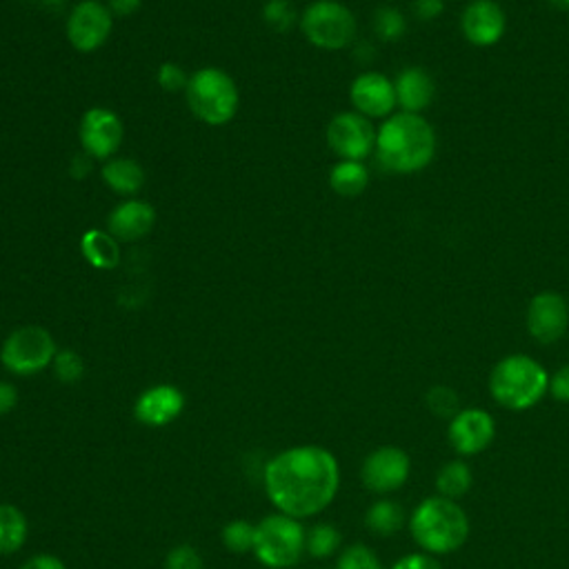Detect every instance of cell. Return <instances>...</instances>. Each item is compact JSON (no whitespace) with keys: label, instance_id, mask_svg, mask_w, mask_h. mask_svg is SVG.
<instances>
[{"label":"cell","instance_id":"obj_30","mask_svg":"<svg viewBox=\"0 0 569 569\" xmlns=\"http://www.w3.org/2000/svg\"><path fill=\"white\" fill-rule=\"evenodd\" d=\"M52 369H54V376L59 378L61 383L72 386V383H78L83 378L85 362L74 349H59L56 356H54Z\"/></svg>","mask_w":569,"mask_h":569},{"label":"cell","instance_id":"obj_12","mask_svg":"<svg viewBox=\"0 0 569 569\" xmlns=\"http://www.w3.org/2000/svg\"><path fill=\"white\" fill-rule=\"evenodd\" d=\"M527 331L540 345L558 343L569 329V303L558 292H540L527 305Z\"/></svg>","mask_w":569,"mask_h":569},{"label":"cell","instance_id":"obj_24","mask_svg":"<svg viewBox=\"0 0 569 569\" xmlns=\"http://www.w3.org/2000/svg\"><path fill=\"white\" fill-rule=\"evenodd\" d=\"M405 520H408V514H405L403 505H399L397 500H390V498L376 500L365 514V525L376 536L399 534L403 529Z\"/></svg>","mask_w":569,"mask_h":569},{"label":"cell","instance_id":"obj_8","mask_svg":"<svg viewBox=\"0 0 569 569\" xmlns=\"http://www.w3.org/2000/svg\"><path fill=\"white\" fill-rule=\"evenodd\" d=\"M56 351V340L45 327L25 325L6 338L0 347V362L17 376H34L52 367Z\"/></svg>","mask_w":569,"mask_h":569},{"label":"cell","instance_id":"obj_7","mask_svg":"<svg viewBox=\"0 0 569 569\" xmlns=\"http://www.w3.org/2000/svg\"><path fill=\"white\" fill-rule=\"evenodd\" d=\"M301 30L314 48L338 52L356 41L358 23L354 12L338 0H316L303 12Z\"/></svg>","mask_w":569,"mask_h":569},{"label":"cell","instance_id":"obj_16","mask_svg":"<svg viewBox=\"0 0 569 569\" xmlns=\"http://www.w3.org/2000/svg\"><path fill=\"white\" fill-rule=\"evenodd\" d=\"M505 30L507 19L496 0H472L461 14V32L474 48H494Z\"/></svg>","mask_w":569,"mask_h":569},{"label":"cell","instance_id":"obj_9","mask_svg":"<svg viewBox=\"0 0 569 569\" xmlns=\"http://www.w3.org/2000/svg\"><path fill=\"white\" fill-rule=\"evenodd\" d=\"M378 129L358 112H340L327 125V145L340 160H365L376 151Z\"/></svg>","mask_w":569,"mask_h":569},{"label":"cell","instance_id":"obj_27","mask_svg":"<svg viewBox=\"0 0 569 569\" xmlns=\"http://www.w3.org/2000/svg\"><path fill=\"white\" fill-rule=\"evenodd\" d=\"M338 547H340V531L329 523L314 525L312 531L307 534V551L314 558H329L338 551Z\"/></svg>","mask_w":569,"mask_h":569},{"label":"cell","instance_id":"obj_17","mask_svg":"<svg viewBox=\"0 0 569 569\" xmlns=\"http://www.w3.org/2000/svg\"><path fill=\"white\" fill-rule=\"evenodd\" d=\"M185 410V394L176 386H154L145 390L134 403V417L147 428H165L173 423Z\"/></svg>","mask_w":569,"mask_h":569},{"label":"cell","instance_id":"obj_5","mask_svg":"<svg viewBox=\"0 0 569 569\" xmlns=\"http://www.w3.org/2000/svg\"><path fill=\"white\" fill-rule=\"evenodd\" d=\"M185 96L192 114L208 125L230 123L241 105L236 81L219 67H206L189 76Z\"/></svg>","mask_w":569,"mask_h":569},{"label":"cell","instance_id":"obj_29","mask_svg":"<svg viewBox=\"0 0 569 569\" xmlns=\"http://www.w3.org/2000/svg\"><path fill=\"white\" fill-rule=\"evenodd\" d=\"M425 403L430 408V412L439 419H454L463 408H461V399L456 394V390L447 388V386H434L428 397Z\"/></svg>","mask_w":569,"mask_h":569},{"label":"cell","instance_id":"obj_4","mask_svg":"<svg viewBox=\"0 0 569 569\" xmlns=\"http://www.w3.org/2000/svg\"><path fill=\"white\" fill-rule=\"evenodd\" d=\"M549 392L547 369L527 354L500 358L489 373L492 399L512 412H527Z\"/></svg>","mask_w":569,"mask_h":569},{"label":"cell","instance_id":"obj_37","mask_svg":"<svg viewBox=\"0 0 569 569\" xmlns=\"http://www.w3.org/2000/svg\"><path fill=\"white\" fill-rule=\"evenodd\" d=\"M412 12L421 23H432L445 12V0H414Z\"/></svg>","mask_w":569,"mask_h":569},{"label":"cell","instance_id":"obj_23","mask_svg":"<svg viewBox=\"0 0 569 569\" xmlns=\"http://www.w3.org/2000/svg\"><path fill=\"white\" fill-rule=\"evenodd\" d=\"M30 523L17 505H0V556L17 554L28 542Z\"/></svg>","mask_w":569,"mask_h":569},{"label":"cell","instance_id":"obj_14","mask_svg":"<svg viewBox=\"0 0 569 569\" xmlns=\"http://www.w3.org/2000/svg\"><path fill=\"white\" fill-rule=\"evenodd\" d=\"M450 445L461 456H476L485 452L496 439V421L489 412L478 408L461 410L447 428Z\"/></svg>","mask_w":569,"mask_h":569},{"label":"cell","instance_id":"obj_35","mask_svg":"<svg viewBox=\"0 0 569 569\" xmlns=\"http://www.w3.org/2000/svg\"><path fill=\"white\" fill-rule=\"evenodd\" d=\"M392 569H443V565L439 562L436 556L428 554V551H419V554H408L401 560H397L392 565Z\"/></svg>","mask_w":569,"mask_h":569},{"label":"cell","instance_id":"obj_6","mask_svg":"<svg viewBox=\"0 0 569 569\" xmlns=\"http://www.w3.org/2000/svg\"><path fill=\"white\" fill-rule=\"evenodd\" d=\"M307 551V531L301 520L285 516L281 512L265 516L256 525V558L272 569L294 567Z\"/></svg>","mask_w":569,"mask_h":569},{"label":"cell","instance_id":"obj_33","mask_svg":"<svg viewBox=\"0 0 569 569\" xmlns=\"http://www.w3.org/2000/svg\"><path fill=\"white\" fill-rule=\"evenodd\" d=\"M165 569H206V562L197 547L178 545L167 554Z\"/></svg>","mask_w":569,"mask_h":569},{"label":"cell","instance_id":"obj_2","mask_svg":"<svg viewBox=\"0 0 569 569\" xmlns=\"http://www.w3.org/2000/svg\"><path fill=\"white\" fill-rule=\"evenodd\" d=\"M436 131L421 114L399 112L383 120L376 136V156L392 173H419L436 156Z\"/></svg>","mask_w":569,"mask_h":569},{"label":"cell","instance_id":"obj_31","mask_svg":"<svg viewBox=\"0 0 569 569\" xmlns=\"http://www.w3.org/2000/svg\"><path fill=\"white\" fill-rule=\"evenodd\" d=\"M336 569H383V565L367 545H351L340 554Z\"/></svg>","mask_w":569,"mask_h":569},{"label":"cell","instance_id":"obj_18","mask_svg":"<svg viewBox=\"0 0 569 569\" xmlns=\"http://www.w3.org/2000/svg\"><path fill=\"white\" fill-rule=\"evenodd\" d=\"M156 223V212L149 203L138 199H127L118 208L112 210L107 219V232L118 243H134L145 239Z\"/></svg>","mask_w":569,"mask_h":569},{"label":"cell","instance_id":"obj_28","mask_svg":"<svg viewBox=\"0 0 569 569\" xmlns=\"http://www.w3.org/2000/svg\"><path fill=\"white\" fill-rule=\"evenodd\" d=\"M223 542L232 554H247L254 551L256 542V525L247 520H232L223 529Z\"/></svg>","mask_w":569,"mask_h":569},{"label":"cell","instance_id":"obj_36","mask_svg":"<svg viewBox=\"0 0 569 569\" xmlns=\"http://www.w3.org/2000/svg\"><path fill=\"white\" fill-rule=\"evenodd\" d=\"M549 394L560 403H569V365L558 367L549 376Z\"/></svg>","mask_w":569,"mask_h":569},{"label":"cell","instance_id":"obj_25","mask_svg":"<svg viewBox=\"0 0 569 569\" xmlns=\"http://www.w3.org/2000/svg\"><path fill=\"white\" fill-rule=\"evenodd\" d=\"M474 485V474H472V467L456 459V461H450L445 463L439 474H436V489H439V496H445L450 500H459L463 498Z\"/></svg>","mask_w":569,"mask_h":569},{"label":"cell","instance_id":"obj_22","mask_svg":"<svg viewBox=\"0 0 569 569\" xmlns=\"http://www.w3.org/2000/svg\"><path fill=\"white\" fill-rule=\"evenodd\" d=\"M83 256L98 270H112L120 261V245L107 230H89L81 239Z\"/></svg>","mask_w":569,"mask_h":569},{"label":"cell","instance_id":"obj_21","mask_svg":"<svg viewBox=\"0 0 569 569\" xmlns=\"http://www.w3.org/2000/svg\"><path fill=\"white\" fill-rule=\"evenodd\" d=\"M369 185V169L360 160H338L329 171V187L338 197H360Z\"/></svg>","mask_w":569,"mask_h":569},{"label":"cell","instance_id":"obj_11","mask_svg":"<svg viewBox=\"0 0 569 569\" xmlns=\"http://www.w3.org/2000/svg\"><path fill=\"white\" fill-rule=\"evenodd\" d=\"M114 30V14L101 0H83L67 19V39L74 50L89 54L101 50Z\"/></svg>","mask_w":569,"mask_h":569},{"label":"cell","instance_id":"obj_32","mask_svg":"<svg viewBox=\"0 0 569 569\" xmlns=\"http://www.w3.org/2000/svg\"><path fill=\"white\" fill-rule=\"evenodd\" d=\"M263 19L272 30L287 32L296 23V10L289 0H270L263 8Z\"/></svg>","mask_w":569,"mask_h":569},{"label":"cell","instance_id":"obj_10","mask_svg":"<svg viewBox=\"0 0 569 569\" xmlns=\"http://www.w3.org/2000/svg\"><path fill=\"white\" fill-rule=\"evenodd\" d=\"M412 474V459L405 450L386 445L373 450L360 470L362 485L373 494H392L401 489Z\"/></svg>","mask_w":569,"mask_h":569},{"label":"cell","instance_id":"obj_39","mask_svg":"<svg viewBox=\"0 0 569 569\" xmlns=\"http://www.w3.org/2000/svg\"><path fill=\"white\" fill-rule=\"evenodd\" d=\"M21 569H67V567L59 556L39 554V556H32L28 562H23Z\"/></svg>","mask_w":569,"mask_h":569},{"label":"cell","instance_id":"obj_41","mask_svg":"<svg viewBox=\"0 0 569 569\" xmlns=\"http://www.w3.org/2000/svg\"><path fill=\"white\" fill-rule=\"evenodd\" d=\"M545 3L556 12H569V0H545Z\"/></svg>","mask_w":569,"mask_h":569},{"label":"cell","instance_id":"obj_20","mask_svg":"<svg viewBox=\"0 0 569 569\" xmlns=\"http://www.w3.org/2000/svg\"><path fill=\"white\" fill-rule=\"evenodd\" d=\"M103 180L118 197H136L145 185V169L134 158H109L103 165Z\"/></svg>","mask_w":569,"mask_h":569},{"label":"cell","instance_id":"obj_19","mask_svg":"<svg viewBox=\"0 0 569 569\" xmlns=\"http://www.w3.org/2000/svg\"><path fill=\"white\" fill-rule=\"evenodd\" d=\"M394 89L401 112L408 114H423L436 96V83L423 67H405L394 78Z\"/></svg>","mask_w":569,"mask_h":569},{"label":"cell","instance_id":"obj_40","mask_svg":"<svg viewBox=\"0 0 569 569\" xmlns=\"http://www.w3.org/2000/svg\"><path fill=\"white\" fill-rule=\"evenodd\" d=\"M140 6H143V0H109V3H107L109 12L114 17H120V19L136 14L140 10Z\"/></svg>","mask_w":569,"mask_h":569},{"label":"cell","instance_id":"obj_3","mask_svg":"<svg viewBox=\"0 0 569 569\" xmlns=\"http://www.w3.org/2000/svg\"><path fill=\"white\" fill-rule=\"evenodd\" d=\"M410 531L423 551L432 556H447L467 542L470 518L459 500L430 496L412 512Z\"/></svg>","mask_w":569,"mask_h":569},{"label":"cell","instance_id":"obj_13","mask_svg":"<svg viewBox=\"0 0 569 569\" xmlns=\"http://www.w3.org/2000/svg\"><path fill=\"white\" fill-rule=\"evenodd\" d=\"M125 136V127L116 112L107 107H94L85 112L78 138L83 145V151L92 156L94 160H109L118 151Z\"/></svg>","mask_w":569,"mask_h":569},{"label":"cell","instance_id":"obj_26","mask_svg":"<svg viewBox=\"0 0 569 569\" xmlns=\"http://www.w3.org/2000/svg\"><path fill=\"white\" fill-rule=\"evenodd\" d=\"M371 25H373V34L383 43H397L408 32V21L397 8H378Z\"/></svg>","mask_w":569,"mask_h":569},{"label":"cell","instance_id":"obj_34","mask_svg":"<svg viewBox=\"0 0 569 569\" xmlns=\"http://www.w3.org/2000/svg\"><path fill=\"white\" fill-rule=\"evenodd\" d=\"M158 83L165 92H185L187 83H189V76L180 65L165 63L158 70Z\"/></svg>","mask_w":569,"mask_h":569},{"label":"cell","instance_id":"obj_15","mask_svg":"<svg viewBox=\"0 0 569 569\" xmlns=\"http://www.w3.org/2000/svg\"><path fill=\"white\" fill-rule=\"evenodd\" d=\"M349 98H351L354 112L362 114L369 120L373 118L386 120L399 107L394 81H390L381 72H365L356 76V81L349 87Z\"/></svg>","mask_w":569,"mask_h":569},{"label":"cell","instance_id":"obj_38","mask_svg":"<svg viewBox=\"0 0 569 569\" xmlns=\"http://www.w3.org/2000/svg\"><path fill=\"white\" fill-rule=\"evenodd\" d=\"M19 405V392L12 383L0 381V417H8Z\"/></svg>","mask_w":569,"mask_h":569},{"label":"cell","instance_id":"obj_1","mask_svg":"<svg viewBox=\"0 0 569 569\" xmlns=\"http://www.w3.org/2000/svg\"><path fill=\"white\" fill-rule=\"evenodd\" d=\"M265 492L276 512L296 520L325 512L340 487V465L320 445H298L265 465Z\"/></svg>","mask_w":569,"mask_h":569}]
</instances>
